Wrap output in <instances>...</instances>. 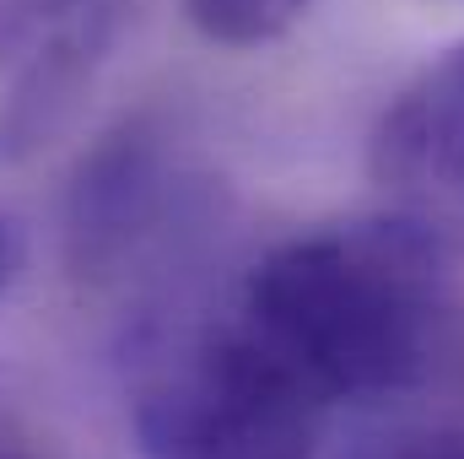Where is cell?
I'll use <instances>...</instances> for the list:
<instances>
[{"mask_svg": "<svg viewBox=\"0 0 464 459\" xmlns=\"http://www.w3.org/2000/svg\"><path fill=\"white\" fill-rule=\"evenodd\" d=\"M232 314L330 411L416 389L449 319V249L394 211L265 243L222 287Z\"/></svg>", "mask_w": 464, "mask_h": 459, "instance_id": "6da1fadb", "label": "cell"}, {"mask_svg": "<svg viewBox=\"0 0 464 459\" xmlns=\"http://www.w3.org/2000/svg\"><path fill=\"white\" fill-rule=\"evenodd\" d=\"M124 416L140 459H319L335 411L227 292H162L124 330Z\"/></svg>", "mask_w": 464, "mask_h": 459, "instance_id": "7a4b0ae2", "label": "cell"}, {"mask_svg": "<svg viewBox=\"0 0 464 459\" xmlns=\"http://www.w3.org/2000/svg\"><path fill=\"white\" fill-rule=\"evenodd\" d=\"M222 190L179 124L157 114L119 119L98 135L65 190V270L87 292H173V270L217 228Z\"/></svg>", "mask_w": 464, "mask_h": 459, "instance_id": "3957f363", "label": "cell"}, {"mask_svg": "<svg viewBox=\"0 0 464 459\" xmlns=\"http://www.w3.org/2000/svg\"><path fill=\"white\" fill-rule=\"evenodd\" d=\"M135 0H0V168L60 146L92 109Z\"/></svg>", "mask_w": 464, "mask_h": 459, "instance_id": "277c9868", "label": "cell"}, {"mask_svg": "<svg viewBox=\"0 0 464 459\" xmlns=\"http://www.w3.org/2000/svg\"><path fill=\"white\" fill-rule=\"evenodd\" d=\"M367 173L383 211L464 254V38L438 49L383 103L367 135Z\"/></svg>", "mask_w": 464, "mask_h": 459, "instance_id": "5b68a950", "label": "cell"}, {"mask_svg": "<svg viewBox=\"0 0 464 459\" xmlns=\"http://www.w3.org/2000/svg\"><path fill=\"white\" fill-rule=\"evenodd\" d=\"M319 0H184L189 27L222 49H270L281 44Z\"/></svg>", "mask_w": 464, "mask_h": 459, "instance_id": "8992f818", "label": "cell"}, {"mask_svg": "<svg viewBox=\"0 0 464 459\" xmlns=\"http://www.w3.org/2000/svg\"><path fill=\"white\" fill-rule=\"evenodd\" d=\"M356 459H464V427L432 422V427H394L383 438H372Z\"/></svg>", "mask_w": 464, "mask_h": 459, "instance_id": "52a82bcc", "label": "cell"}, {"mask_svg": "<svg viewBox=\"0 0 464 459\" xmlns=\"http://www.w3.org/2000/svg\"><path fill=\"white\" fill-rule=\"evenodd\" d=\"M0 459H60V454H54V444L22 411H11L0 400Z\"/></svg>", "mask_w": 464, "mask_h": 459, "instance_id": "ba28073f", "label": "cell"}, {"mask_svg": "<svg viewBox=\"0 0 464 459\" xmlns=\"http://www.w3.org/2000/svg\"><path fill=\"white\" fill-rule=\"evenodd\" d=\"M16 265H22V249H16V232H11V222L0 217V292L11 287V276H16Z\"/></svg>", "mask_w": 464, "mask_h": 459, "instance_id": "9c48e42d", "label": "cell"}]
</instances>
